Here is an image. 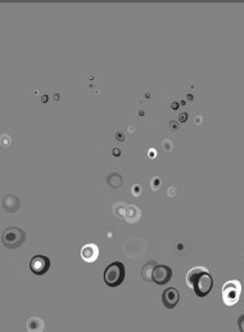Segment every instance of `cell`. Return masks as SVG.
Returning a JSON list of instances; mask_svg holds the SVG:
<instances>
[{"label": "cell", "instance_id": "6da1fadb", "mask_svg": "<svg viewBox=\"0 0 244 332\" xmlns=\"http://www.w3.org/2000/svg\"><path fill=\"white\" fill-rule=\"evenodd\" d=\"M186 283L195 295L199 298H204L211 292L213 287V278L206 268L195 267L189 270L186 276Z\"/></svg>", "mask_w": 244, "mask_h": 332}, {"label": "cell", "instance_id": "7a4b0ae2", "mask_svg": "<svg viewBox=\"0 0 244 332\" xmlns=\"http://www.w3.org/2000/svg\"><path fill=\"white\" fill-rule=\"evenodd\" d=\"M125 280V265L121 261H113L105 268L104 282L109 287H117Z\"/></svg>", "mask_w": 244, "mask_h": 332}, {"label": "cell", "instance_id": "8992f818", "mask_svg": "<svg viewBox=\"0 0 244 332\" xmlns=\"http://www.w3.org/2000/svg\"><path fill=\"white\" fill-rule=\"evenodd\" d=\"M30 269L37 276H43L50 269V259L44 255H35L30 261Z\"/></svg>", "mask_w": 244, "mask_h": 332}, {"label": "cell", "instance_id": "9c48e42d", "mask_svg": "<svg viewBox=\"0 0 244 332\" xmlns=\"http://www.w3.org/2000/svg\"><path fill=\"white\" fill-rule=\"evenodd\" d=\"M238 326H239V330H241V331H244V316L239 317Z\"/></svg>", "mask_w": 244, "mask_h": 332}, {"label": "cell", "instance_id": "ba28073f", "mask_svg": "<svg viewBox=\"0 0 244 332\" xmlns=\"http://www.w3.org/2000/svg\"><path fill=\"white\" fill-rule=\"evenodd\" d=\"M80 255L86 263H94L99 258V247L95 243H87L81 248Z\"/></svg>", "mask_w": 244, "mask_h": 332}, {"label": "cell", "instance_id": "3957f363", "mask_svg": "<svg viewBox=\"0 0 244 332\" xmlns=\"http://www.w3.org/2000/svg\"><path fill=\"white\" fill-rule=\"evenodd\" d=\"M241 291L242 285L239 281L233 280L226 282L223 287L224 304L228 305V307H233L234 304H237L239 300V296H241Z\"/></svg>", "mask_w": 244, "mask_h": 332}, {"label": "cell", "instance_id": "5b68a950", "mask_svg": "<svg viewBox=\"0 0 244 332\" xmlns=\"http://www.w3.org/2000/svg\"><path fill=\"white\" fill-rule=\"evenodd\" d=\"M171 278H172V269L168 265L158 264L152 270V280L157 285H166L167 282H170Z\"/></svg>", "mask_w": 244, "mask_h": 332}, {"label": "cell", "instance_id": "277c9868", "mask_svg": "<svg viewBox=\"0 0 244 332\" xmlns=\"http://www.w3.org/2000/svg\"><path fill=\"white\" fill-rule=\"evenodd\" d=\"M26 238L25 232L19 228L10 227L4 230L1 241L6 248H18Z\"/></svg>", "mask_w": 244, "mask_h": 332}, {"label": "cell", "instance_id": "52a82bcc", "mask_svg": "<svg viewBox=\"0 0 244 332\" xmlns=\"http://www.w3.org/2000/svg\"><path fill=\"white\" fill-rule=\"evenodd\" d=\"M180 300V294L175 287H168L162 292V303L167 309H173Z\"/></svg>", "mask_w": 244, "mask_h": 332}]
</instances>
